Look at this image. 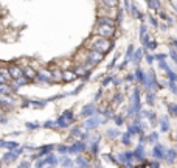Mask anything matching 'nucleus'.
Returning <instances> with one entry per match:
<instances>
[{
	"instance_id": "nucleus-1",
	"label": "nucleus",
	"mask_w": 177,
	"mask_h": 168,
	"mask_svg": "<svg viewBox=\"0 0 177 168\" xmlns=\"http://www.w3.org/2000/svg\"><path fill=\"white\" fill-rule=\"evenodd\" d=\"M112 47V42H109V41H106L104 37H101V39H96V41H93L92 42V48L93 50H98V51H107L109 48Z\"/></svg>"
},
{
	"instance_id": "nucleus-2",
	"label": "nucleus",
	"mask_w": 177,
	"mask_h": 168,
	"mask_svg": "<svg viewBox=\"0 0 177 168\" xmlns=\"http://www.w3.org/2000/svg\"><path fill=\"white\" fill-rule=\"evenodd\" d=\"M73 120H75L73 112H72V110H65L64 114L59 117V120H58V126H61V128H67L70 123H73Z\"/></svg>"
},
{
	"instance_id": "nucleus-3",
	"label": "nucleus",
	"mask_w": 177,
	"mask_h": 168,
	"mask_svg": "<svg viewBox=\"0 0 177 168\" xmlns=\"http://www.w3.org/2000/svg\"><path fill=\"white\" fill-rule=\"evenodd\" d=\"M101 121H102L101 117H98V115L93 114V115H90V118L86 120V123H84V128H86V129H95V128L101 123Z\"/></svg>"
},
{
	"instance_id": "nucleus-4",
	"label": "nucleus",
	"mask_w": 177,
	"mask_h": 168,
	"mask_svg": "<svg viewBox=\"0 0 177 168\" xmlns=\"http://www.w3.org/2000/svg\"><path fill=\"white\" fill-rule=\"evenodd\" d=\"M165 153H166V148L162 146V145H155L152 148V156H154V159H157V160L165 159Z\"/></svg>"
},
{
	"instance_id": "nucleus-5",
	"label": "nucleus",
	"mask_w": 177,
	"mask_h": 168,
	"mask_svg": "<svg viewBox=\"0 0 177 168\" xmlns=\"http://www.w3.org/2000/svg\"><path fill=\"white\" fill-rule=\"evenodd\" d=\"M98 34L104 36V37H110L112 34H114V26H110V25H99L98 26Z\"/></svg>"
},
{
	"instance_id": "nucleus-6",
	"label": "nucleus",
	"mask_w": 177,
	"mask_h": 168,
	"mask_svg": "<svg viewBox=\"0 0 177 168\" xmlns=\"http://www.w3.org/2000/svg\"><path fill=\"white\" fill-rule=\"evenodd\" d=\"M45 165H51V166H54V165H58V160H56V157L54 156H47V157H44L41 162H37L36 163V166H45Z\"/></svg>"
},
{
	"instance_id": "nucleus-7",
	"label": "nucleus",
	"mask_w": 177,
	"mask_h": 168,
	"mask_svg": "<svg viewBox=\"0 0 177 168\" xmlns=\"http://www.w3.org/2000/svg\"><path fill=\"white\" fill-rule=\"evenodd\" d=\"M165 159H166V162L168 163H174L175 162V159H177V151L175 149H166V153H165Z\"/></svg>"
},
{
	"instance_id": "nucleus-8",
	"label": "nucleus",
	"mask_w": 177,
	"mask_h": 168,
	"mask_svg": "<svg viewBox=\"0 0 177 168\" xmlns=\"http://www.w3.org/2000/svg\"><path fill=\"white\" fill-rule=\"evenodd\" d=\"M8 72H9V75H11V79H17V78H20L22 75H23V70L16 67V65H11Z\"/></svg>"
},
{
	"instance_id": "nucleus-9",
	"label": "nucleus",
	"mask_w": 177,
	"mask_h": 168,
	"mask_svg": "<svg viewBox=\"0 0 177 168\" xmlns=\"http://www.w3.org/2000/svg\"><path fill=\"white\" fill-rule=\"evenodd\" d=\"M22 153V148H14L13 149V153H8V154H5V157H3V160L5 162H11V160H14V159Z\"/></svg>"
},
{
	"instance_id": "nucleus-10",
	"label": "nucleus",
	"mask_w": 177,
	"mask_h": 168,
	"mask_svg": "<svg viewBox=\"0 0 177 168\" xmlns=\"http://www.w3.org/2000/svg\"><path fill=\"white\" fill-rule=\"evenodd\" d=\"M101 59H102V53H101V51L92 50V51L89 53V61H90V62H99Z\"/></svg>"
},
{
	"instance_id": "nucleus-11",
	"label": "nucleus",
	"mask_w": 177,
	"mask_h": 168,
	"mask_svg": "<svg viewBox=\"0 0 177 168\" xmlns=\"http://www.w3.org/2000/svg\"><path fill=\"white\" fill-rule=\"evenodd\" d=\"M86 149V143L84 142H78V143H75L72 146H69V153H81Z\"/></svg>"
},
{
	"instance_id": "nucleus-12",
	"label": "nucleus",
	"mask_w": 177,
	"mask_h": 168,
	"mask_svg": "<svg viewBox=\"0 0 177 168\" xmlns=\"http://www.w3.org/2000/svg\"><path fill=\"white\" fill-rule=\"evenodd\" d=\"M95 110H96V107L90 103V104L84 106V109H82V112H81V115H82V117H90V115L95 114Z\"/></svg>"
},
{
	"instance_id": "nucleus-13",
	"label": "nucleus",
	"mask_w": 177,
	"mask_h": 168,
	"mask_svg": "<svg viewBox=\"0 0 177 168\" xmlns=\"http://www.w3.org/2000/svg\"><path fill=\"white\" fill-rule=\"evenodd\" d=\"M158 123H160V129L163 131V132H166V131L169 129V126H171V125H169V118H168L166 115H162Z\"/></svg>"
},
{
	"instance_id": "nucleus-14",
	"label": "nucleus",
	"mask_w": 177,
	"mask_h": 168,
	"mask_svg": "<svg viewBox=\"0 0 177 168\" xmlns=\"http://www.w3.org/2000/svg\"><path fill=\"white\" fill-rule=\"evenodd\" d=\"M134 156L137 157V160H145V148L142 145L137 146V149L134 151Z\"/></svg>"
},
{
	"instance_id": "nucleus-15",
	"label": "nucleus",
	"mask_w": 177,
	"mask_h": 168,
	"mask_svg": "<svg viewBox=\"0 0 177 168\" xmlns=\"http://www.w3.org/2000/svg\"><path fill=\"white\" fill-rule=\"evenodd\" d=\"M117 22L114 20V19H107V17H99L98 19V25H110V26H114Z\"/></svg>"
},
{
	"instance_id": "nucleus-16",
	"label": "nucleus",
	"mask_w": 177,
	"mask_h": 168,
	"mask_svg": "<svg viewBox=\"0 0 177 168\" xmlns=\"http://www.w3.org/2000/svg\"><path fill=\"white\" fill-rule=\"evenodd\" d=\"M132 54H134V47L132 45H129V48H127V53H126V59L123 62V65H126L129 61H132Z\"/></svg>"
},
{
	"instance_id": "nucleus-17",
	"label": "nucleus",
	"mask_w": 177,
	"mask_h": 168,
	"mask_svg": "<svg viewBox=\"0 0 177 168\" xmlns=\"http://www.w3.org/2000/svg\"><path fill=\"white\" fill-rule=\"evenodd\" d=\"M11 93V87L6 86V82L0 84V95H9Z\"/></svg>"
},
{
	"instance_id": "nucleus-18",
	"label": "nucleus",
	"mask_w": 177,
	"mask_h": 168,
	"mask_svg": "<svg viewBox=\"0 0 177 168\" xmlns=\"http://www.w3.org/2000/svg\"><path fill=\"white\" fill-rule=\"evenodd\" d=\"M135 73H137V79H138V81H142V82L145 84V82H146V73H145L143 70H140V69H137Z\"/></svg>"
},
{
	"instance_id": "nucleus-19",
	"label": "nucleus",
	"mask_w": 177,
	"mask_h": 168,
	"mask_svg": "<svg viewBox=\"0 0 177 168\" xmlns=\"http://www.w3.org/2000/svg\"><path fill=\"white\" fill-rule=\"evenodd\" d=\"M142 58H143V51H142V50H138V51H137V53L134 54V58H132V62H134L135 65H138V64H140V59H142Z\"/></svg>"
},
{
	"instance_id": "nucleus-20",
	"label": "nucleus",
	"mask_w": 177,
	"mask_h": 168,
	"mask_svg": "<svg viewBox=\"0 0 177 168\" xmlns=\"http://www.w3.org/2000/svg\"><path fill=\"white\" fill-rule=\"evenodd\" d=\"M23 75L28 78V79H33L34 76H36V73H34V70L33 69H30V67H26L25 70H23Z\"/></svg>"
},
{
	"instance_id": "nucleus-21",
	"label": "nucleus",
	"mask_w": 177,
	"mask_h": 168,
	"mask_svg": "<svg viewBox=\"0 0 177 168\" xmlns=\"http://www.w3.org/2000/svg\"><path fill=\"white\" fill-rule=\"evenodd\" d=\"M76 165H78V166H90V163L87 162L86 157H78V159H76Z\"/></svg>"
},
{
	"instance_id": "nucleus-22",
	"label": "nucleus",
	"mask_w": 177,
	"mask_h": 168,
	"mask_svg": "<svg viewBox=\"0 0 177 168\" xmlns=\"http://www.w3.org/2000/svg\"><path fill=\"white\" fill-rule=\"evenodd\" d=\"M61 165H62V166H73V165H75V162L72 160L70 157H62Z\"/></svg>"
},
{
	"instance_id": "nucleus-23",
	"label": "nucleus",
	"mask_w": 177,
	"mask_h": 168,
	"mask_svg": "<svg viewBox=\"0 0 177 168\" xmlns=\"http://www.w3.org/2000/svg\"><path fill=\"white\" fill-rule=\"evenodd\" d=\"M148 5L151 9H160V2L158 0H148Z\"/></svg>"
},
{
	"instance_id": "nucleus-24",
	"label": "nucleus",
	"mask_w": 177,
	"mask_h": 168,
	"mask_svg": "<svg viewBox=\"0 0 177 168\" xmlns=\"http://www.w3.org/2000/svg\"><path fill=\"white\" fill-rule=\"evenodd\" d=\"M102 3L109 8H117L118 6V0H102Z\"/></svg>"
},
{
	"instance_id": "nucleus-25",
	"label": "nucleus",
	"mask_w": 177,
	"mask_h": 168,
	"mask_svg": "<svg viewBox=\"0 0 177 168\" xmlns=\"http://www.w3.org/2000/svg\"><path fill=\"white\" fill-rule=\"evenodd\" d=\"M106 134H107L110 138H115V137H118V135H120L118 129H107V131H106Z\"/></svg>"
},
{
	"instance_id": "nucleus-26",
	"label": "nucleus",
	"mask_w": 177,
	"mask_h": 168,
	"mask_svg": "<svg viewBox=\"0 0 177 168\" xmlns=\"http://www.w3.org/2000/svg\"><path fill=\"white\" fill-rule=\"evenodd\" d=\"M130 13H132V16H134V17H137V19H142V20H143V14H140V13H138V9H137L135 6H130Z\"/></svg>"
},
{
	"instance_id": "nucleus-27",
	"label": "nucleus",
	"mask_w": 177,
	"mask_h": 168,
	"mask_svg": "<svg viewBox=\"0 0 177 168\" xmlns=\"http://www.w3.org/2000/svg\"><path fill=\"white\" fill-rule=\"evenodd\" d=\"M168 87H169V90L174 93V95H177V84H175V81H169L168 82Z\"/></svg>"
},
{
	"instance_id": "nucleus-28",
	"label": "nucleus",
	"mask_w": 177,
	"mask_h": 168,
	"mask_svg": "<svg viewBox=\"0 0 177 168\" xmlns=\"http://www.w3.org/2000/svg\"><path fill=\"white\" fill-rule=\"evenodd\" d=\"M64 79H67V81H72V79H75V76H76V75H73V72H65L64 75Z\"/></svg>"
},
{
	"instance_id": "nucleus-29",
	"label": "nucleus",
	"mask_w": 177,
	"mask_h": 168,
	"mask_svg": "<svg viewBox=\"0 0 177 168\" xmlns=\"http://www.w3.org/2000/svg\"><path fill=\"white\" fill-rule=\"evenodd\" d=\"M148 103H149V104H154V103H155V95H154V93L152 92H148Z\"/></svg>"
},
{
	"instance_id": "nucleus-30",
	"label": "nucleus",
	"mask_w": 177,
	"mask_h": 168,
	"mask_svg": "<svg viewBox=\"0 0 177 168\" xmlns=\"http://www.w3.org/2000/svg\"><path fill=\"white\" fill-rule=\"evenodd\" d=\"M121 140H123V143H124V145H129V143H130V134H129V132H127V134H123Z\"/></svg>"
},
{
	"instance_id": "nucleus-31",
	"label": "nucleus",
	"mask_w": 177,
	"mask_h": 168,
	"mask_svg": "<svg viewBox=\"0 0 177 168\" xmlns=\"http://www.w3.org/2000/svg\"><path fill=\"white\" fill-rule=\"evenodd\" d=\"M157 140H158V134L157 132H151V134H149V142H151V143L157 142Z\"/></svg>"
},
{
	"instance_id": "nucleus-32",
	"label": "nucleus",
	"mask_w": 177,
	"mask_h": 168,
	"mask_svg": "<svg viewBox=\"0 0 177 168\" xmlns=\"http://www.w3.org/2000/svg\"><path fill=\"white\" fill-rule=\"evenodd\" d=\"M168 109L171 110V114L177 115V104H172V103H171V104H168Z\"/></svg>"
},
{
	"instance_id": "nucleus-33",
	"label": "nucleus",
	"mask_w": 177,
	"mask_h": 168,
	"mask_svg": "<svg viewBox=\"0 0 177 168\" xmlns=\"http://www.w3.org/2000/svg\"><path fill=\"white\" fill-rule=\"evenodd\" d=\"M121 100H123V95H121V93L115 95V97H114V104H120V103H121Z\"/></svg>"
},
{
	"instance_id": "nucleus-34",
	"label": "nucleus",
	"mask_w": 177,
	"mask_h": 168,
	"mask_svg": "<svg viewBox=\"0 0 177 168\" xmlns=\"http://www.w3.org/2000/svg\"><path fill=\"white\" fill-rule=\"evenodd\" d=\"M3 146H5V148H8L9 151H13L14 148H17V143H14V142H13V143H3Z\"/></svg>"
},
{
	"instance_id": "nucleus-35",
	"label": "nucleus",
	"mask_w": 177,
	"mask_h": 168,
	"mask_svg": "<svg viewBox=\"0 0 177 168\" xmlns=\"http://www.w3.org/2000/svg\"><path fill=\"white\" fill-rule=\"evenodd\" d=\"M39 78H41V79H50V73H47V72H41Z\"/></svg>"
},
{
	"instance_id": "nucleus-36",
	"label": "nucleus",
	"mask_w": 177,
	"mask_h": 168,
	"mask_svg": "<svg viewBox=\"0 0 177 168\" xmlns=\"http://www.w3.org/2000/svg\"><path fill=\"white\" fill-rule=\"evenodd\" d=\"M169 56H171V58L174 59V62L177 64V53H175V50H174V48H172V50L169 51Z\"/></svg>"
},
{
	"instance_id": "nucleus-37",
	"label": "nucleus",
	"mask_w": 177,
	"mask_h": 168,
	"mask_svg": "<svg viewBox=\"0 0 177 168\" xmlns=\"http://www.w3.org/2000/svg\"><path fill=\"white\" fill-rule=\"evenodd\" d=\"M157 47V42H148V45H146V48H149V50H154Z\"/></svg>"
},
{
	"instance_id": "nucleus-38",
	"label": "nucleus",
	"mask_w": 177,
	"mask_h": 168,
	"mask_svg": "<svg viewBox=\"0 0 177 168\" xmlns=\"http://www.w3.org/2000/svg\"><path fill=\"white\" fill-rule=\"evenodd\" d=\"M115 123L120 126V125H123V117H121V115H117L115 117Z\"/></svg>"
},
{
	"instance_id": "nucleus-39",
	"label": "nucleus",
	"mask_w": 177,
	"mask_h": 168,
	"mask_svg": "<svg viewBox=\"0 0 177 168\" xmlns=\"http://www.w3.org/2000/svg\"><path fill=\"white\" fill-rule=\"evenodd\" d=\"M78 134H81V129H79V128H73V129H72V135L76 137Z\"/></svg>"
},
{
	"instance_id": "nucleus-40",
	"label": "nucleus",
	"mask_w": 177,
	"mask_h": 168,
	"mask_svg": "<svg viewBox=\"0 0 177 168\" xmlns=\"http://www.w3.org/2000/svg\"><path fill=\"white\" fill-rule=\"evenodd\" d=\"M58 151H59V153H69V146H64V145H62V146L58 148Z\"/></svg>"
},
{
	"instance_id": "nucleus-41",
	"label": "nucleus",
	"mask_w": 177,
	"mask_h": 168,
	"mask_svg": "<svg viewBox=\"0 0 177 168\" xmlns=\"http://www.w3.org/2000/svg\"><path fill=\"white\" fill-rule=\"evenodd\" d=\"M146 33H148L146 25H142V26H140V36H143V34H146Z\"/></svg>"
},
{
	"instance_id": "nucleus-42",
	"label": "nucleus",
	"mask_w": 177,
	"mask_h": 168,
	"mask_svg": "<svg viewBox=\"0 0 177 168\" xmlns=\"http://www.w3.org/2000/svg\"><path fill=\"white\" fill-rule=\"evenodd\" d=\"M149 22H151L152 26H157V25H158V23H157V19H154L152 16H149Z\"/></svg>"
},
{
	"instance_id": "nucleus-43",
	"label": "nucleus",
	"mask_w": 177,
	"mask_h": 168,
	"mask_svg": "<svg viewBox=\"0 0 177 168\" xmlns=\"http://www.w3.org/2000/svg\"><path fill=\"white\" fill-rule=\"evenodd\" d=\"M152 61H154L152 56H151V54H146V62H148V64H152Z\"/></svg>"
},
{
	"instance_id": "nucleus-44",
	"label": "nucleus",
	"mask_w": 177,
	"mask_h": 168,
	"mask_svg": "<svg viewBox=\"0 0 177 168\" xmlns=\"http://www.w3.org/2000/svg\"><path fill=\"white\" fill-rule=\"evenodd\" d=\"M155 59H158V61H162V59H166V54H157V56H155Z\"/></svg>"
},
{
	"instance_id": "nucleus-45",
	"label": "nucleus",
	"mask_w": 177,
	"mask_h": 168,
	"mask_svg": "<svg viewBox=\"0 0 177 168\" xmlns=\"http://www.w3.org/2000/svg\"><path fill=\"white\" fill-rule=\"evenodd\" d=\"M3 82H8V79L3 76V75L2 73H0V84H3Z\"/></svg>"
},
{
	"instance_id": "nucleus-46",
	"label": "nucleus",
	"mask_w": 177,
	"mask_h": 168,
	"mask_svg": "<svg viewBox=\"0 0 177 168\" xmlns=\"http://www.w3.org/2000/svg\"><path fill=\"white\" fill-rule=\"evenodd\" d=\"M171 3H172L174 9H175V11H177V0H171Z\"/></svg>"
},
{
	"instance_id": "nucleus-47",
	"label": "nucleus",
	"mask_w": 177,
	"mask_h": 168,
	"mask_svg": "<svg viewBox=\"0 0 177 168\" xmlns=\"http://www.w3.org/2000/svg\"><path fill=\"white\" fill-rule=\"evenodd\" d=\"M99 97H101V90H99V92H96V95H95V100H99Z\"/></svg>"
},
{
	"instance_id": "nucleus-48",
	"label": "nucleus",
	"mask_w": 177,
	"mask_h": 168,
	"mask_svg": "<svg viewBox=\"0 0 177 168\" xmlns=\"http://www.w3.org/2000/svg\"><path fill=\"white\" fill-rule=\"evenodd\" d=\"M124 6H126V9H129V0H124Z\"/></svg>"
},
{
	"instance_id": "nucleus-49",
	"label": "nucleus",
	"mask_w": 177,
	"mask_h": 168,
	"mask_svg": "<svg viewBox=\"0 0 177 168\" xmlns=\"http://www.w3.org/2000/svg\"><path fill=\"white\" fill-rule=\"evenodd\" d=\"M20 166H30V163H28V162H22Z\"/></svg>"
},
{
	"instance_id": "nucleus-50",
	"label": "nucleus",
	"mask_w": 177,
	"mask_h": 168,
	"mask_svg": "<svg viewBox=\"0 0 177 168\" xmlns=\"http://www.w3.org/2000/svg\"><path fill=\"white\" fill-rule=\"evenodd\" d=\"M171 42H172V45H175V50H177V41H175V39H172Z\"/></svg>"
},
{
	"instance_id": "nucleus-51",
	"label": "nucleus",
	"mask_w": 177,
	"mask_h": 168,
	"mask_svg": "<svg viewBox=\"0 0 177 168\" xmlns=\"http://www.w3.org/2000/svg\"><path fill=\"white\" fill-rule=\"evenodd\" d=\"M0 165H2V163H0Z\"/></svg>"
}]
</instances>
